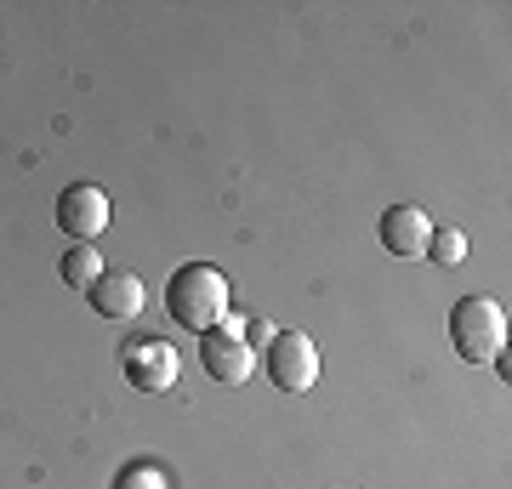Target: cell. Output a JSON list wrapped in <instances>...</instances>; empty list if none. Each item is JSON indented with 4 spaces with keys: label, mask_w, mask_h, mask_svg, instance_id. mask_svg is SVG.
<instances>
[{
    "label": "cell",
    "mask_w": 512,
    "mask_h": 489,
    "mask_svg": "<svg viewBox=\"0 0 512 489\" xmlns=\"http://www.w3.org/2000/svg\"><path fill=\"white\" fill-rule=\"evenodd\" d=\"M165 308L183 330H217L228 319V279H222L211 262H188V268L171 273V285H165Z\"/></svg>",
    "instance_id": "cell-1"
},
{
    "label": "cell",
    "mask_w": 512,
    "mask_h": 489,
    "mask_svg": "<svg viewBox=\"0 0 512 489\" xmlns=\"http://www.w3.org/2000/svg\"><path fill=\"white\" fill-rule=\"evenodd\" d=\"M450 342H456L461 359L495 364L507 347V308L495 296H461L456 313H450Z\"/></svg>",
    "instance_id": "cell-2"
},
{
    "label": "cell",
    "mask_w": 512,
    "mask_h": 489,
    "mask_svg": "<svg viewBox=\"0 0 512 489\" xmlns=\"http://www.w3.org/2000/svg\"><path fill=\"white\" fill-rule=\"evenodd\" d=\"M268 376H274L279 393H313L319 387V347H313V336H302V330H274L268 336Z\"/></svg>",
    "instance_id": "cell-3"
},
{
    "label": "cell",
    "mask_w": 512,
    "mask_h": 489,
    "mask_svg": "<svg viewBox=\"0 0 512 489\" xmlns=\"http://www.w3.org/2000/svg\"><path fill=\"white\" fill-rule=\"evenodd\" d=\"M200 364H205V376H211V381L239 387V381L256 370V347L239 336L234 319H222L217 330H205V336H200Z\"/></svg>",
    "instance_id": "cell-4"
},
{
    "label": "cell",
    "mask_w": 512,
    "mask_h": 489,
    "mask_svg": "<svg viewBox=\"0 0 512 489\" xmlns=\"http://www.w3.org/2000/svg\"><path fill=\"white\" fill-rule=\"evenodd\" d=\"M126 353V381L143 387V393H171L177 387V347L165 336H137V342L120 347Z\"/></svg>",
    "instance_id": "cell-5"
},
{
    "label": "cell",
    "mask_w": 512,
    "mask_h": 489,
    "mask_svg": "<svg viewBox=\"0 0 512 489\" xmlns=\"http://www.w3.org/2000/svg\"><path fill=\"white\" fill-rule=\"evenodd\" d=\"M57 228L80 245H92L103 228H109V194L97 188V182H74L57 194Z\"/></svg>",
    "instance_id": "cell-6"
},
{
    "label": "cell",
    "mask_w": 512,
    "mask_h": 489,
    "mask_svg": "<svg viewBox=\"0 0 512 489\" xmlns=\"http://www.w3.org/2000/svg\"><path fill=\"white\" fill-rule=\"evenodd\" d=\"M427 239H433V217L421 205H393V211H382V245L393 256H427Z\"/></svg>",
    "instance_id": "cell-7"
},
{
    "label": "cell",
    "mask_w": 512,
    "mask_h": 489,
    "mask_svg": "<svg viewBox=\"0 0 512 489\" xmlns=\"http://www.w3.org/2000/svg\"><path fill=\"white\" fill-rule=\"evenodd\" d=\"M86 296H92V308L103 313V319H131V313H143V279L131 268H103V279H97Z\"/></svg>",
    "instance_id": "cell-8"
},
{
    "label": "cell",
    "mask_w": 512,
    "mask_h": 489,
    "mask_svg": "<svg viewBox=\"0 0 512 489\" xmlns=\"http://www.w3.org/2000/svg\"><path fill=\"white\" fill-rule=\"evenodd\" d=\"M97 279H103V256H97V245H74V251L63 256V285L86 296Z\"/></svg>",
    "instance_id": "cell-9"
},
{
    "label": "cell",
    "mask_w": 512,
    "mask_h": 489,
    "mask_svg": "<svg viewBox=\"0 0 512 489\" xmlns=\"http://www.w3.org/2000/svg\"><path fill=\"white\" fill-rule=\"evenodd\" d=\"M461 256H467V234H461V228H433V239H427V262L456 268Z\"/></svg>",
    "instance_id": "cell-10"
},
{
    "label": "cell",
    "mask_w": 512,
    "mask_h": 489,
    "mask_svg": "<svg viewBox=\"0 0 512 489\" xmlns=\"http://www.w3.org/2000/svg\"><path fill=\"white\" fill-rule=\"evenodd\" d=\"M114 489H165V472L148 467V461H137V467L120 472V484H114Z\"/></svg>",
    "instance_id": "cell-11"
}]
</instances>
